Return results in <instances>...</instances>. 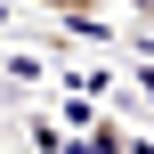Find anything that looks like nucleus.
<instances>
[{"instance_id":"7ed1b4c3","label":"nucleus","mask_w":154,"mask_h":154,"mask_svg":"<svg viewBox=\"0 0 154 154\" xmlns=\"http://www.w3.org/2000/svg\"><path fill=\"white\" fill-rule=\"evenodd\" d=\"M138 89H146V114H154V73H138Z\"/></svg>"},{"instance_id":"f257e3e1","label":"nucleus","mask_w":154,"mask_h":154,"mask_svg":"<svg viewBox=\"0 0 154 154\" xmlns=\"http://www.w3.org/2000/svg\"><path fill=\"white\" fill-rule=\"evenodd\" d=\"M32 8H49L57 24H73L81 41H97V32H106V24H97V16H106V0H32Z\"/></svg>"},{"instance_id":"f03ea898","label":"nucleus","mask_w":154,"mask_h":154,"mask_svg":"<svg viewBox=\"0 0 154 154\" xmlns=\"http://www.w3.org/2000/svg\"><path fill=\"white\" fill-rule=\"evenodd\" d=\"M122 8H130V16H138V24H154V0H122Z\"/></svg>"}]
</instances>
